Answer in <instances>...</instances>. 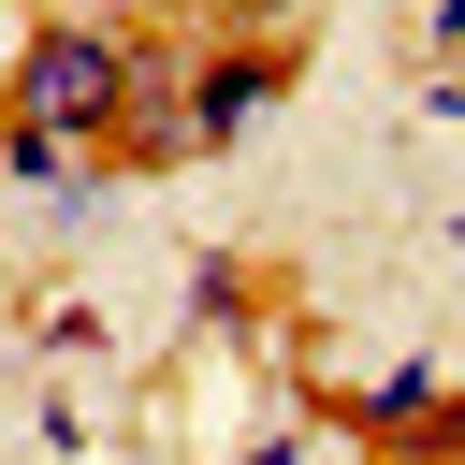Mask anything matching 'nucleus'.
<instances>
[{
    "instance_id": "nucleus-3",
    "label": "nucleus",
    "mask_w": 465,
    "mask_h": 465,
    "mask_svg": "<svg viewBox=\"0 0 465 465\" xmlns=\"http://www.w3.org/2000/svg\"><path fill=\"white\" fill-rule=\"evenodd\" d=\"M116 174H174V160H203V131H189V58L174 44H145V73H131V116H116V145H102Z\"/></svg>"
},
{
    "instance_id": "nucleus-8",
    "label": "nucleus",
    "mask_w": 465,
    "mask_h": 465,
    "mask_svg": "<svg viewBox=\"0 0 465 465\" xmlns=\"http://www.w3.org/2000/svg\"><path fill=\"white\" fill-rule=\"evenodd\" d=\"M450 276H465V218H450Z\"/></svg>"
},
{
    "instance_id": "nucleus-6",
    "label": "nucleus",
    "mask_w": 465,
    "mask_h": 465,
    "mask_svg": "<svg viewBox=\"0 0 465 465\" xmlns=\"http://www.w3.org/2000/svg\"><path fill=\"white\" fill-rule=\"evenodd\" d=\"M421 116H450V131H465V73H436V87H421Z\"/></svg>"
},
{
    "instance_id": "nucleus-9",
    "label": "nucleus",
    "mask_w": 465,
    "mask_h": 465,
    "mask_svg": "<svg viewBox=\"0 0 465 465\" xmlns=\"http://www.w3.org/2000/svg\"><path fill=\"white\" fill-rule=\"evenodd\" d=\"M102 15H131V0H102Z\"/></svg>"
},
{
    "instance_id": "nucleus-5",
    "label": "nucleus",
    "mask_w": 465,
    "mask_h": 465,
    "mask_svg": "<svg viewBox=\"0 0 465 465\" xmlns=\"http://www.w3.org/2000/svg\"><path fill=\"white\" fill-rule=\"evenodd\" d=\"M218 29H276V15H305V0H203Z\"/></svg>"
},
{
    "instance_id": "nucleus-4",
    "label": "nucleus",
    "mask_w": 465,
    "mask_h": 465,
    "mask_svg": "<svg viewBox=\"0 0 465 465\" xmlns=\"http://www.w3.org/2000/svg\"><path fill=\"white\" fill-rule=\"evenodd\" d=\"M189 320H203V334H247V320H262L247 262H218V247H203V262H189Z\"/></svg>"
},
{
    "instance_id": "nucleus-1",
    "label": "nucleus",
    "mask_w": 465,
    "mask_h": 465,
    "mask_svg": "<svg viewBox=\"0 0 465 465\" xmlns=\"http://www.w3.org/2000/svg\"><path fill=\"white\" fill-rule=\"evenodd\" d=\"M131 73H145L131 15H29L15 29V73H0V116L15 131H58V145H116Z\"/></svg>"
},
{
    "instance_id": "nucleus-7",
    "label": "nucleus",
    "mask_w": 465,
    "mask_h": 465,
    "mask_svg": "<svg viewBox=\"0 0 465 465\" xmlns=\"http://www.w3.org/2000/svg\"><path fill=\"white\" fill-rule=\"evenodd\" d=\"M436 58H465V0H436Z\"/></svg>"
},
{
    "instance_id": "nucleus-2",
    "label": "nucleus",
    "mask_w": 465,
    "mask_h": 465,
    "mask_svg": "<svg viewBox=\"0 0 465 465\" xmlns=\"http://www.w3.org/2000/svg\"><path fill=\"white\" fill-rule=\"evenodd\" d=\"M276 102H291V44H276V29H218V44L189 58V131H203V145H247Z\"/></svg>"
}]
</instances>
